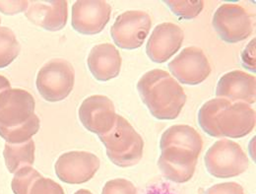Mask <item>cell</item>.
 <instances>
[{
  "label": "cell",
  "mask_w": 256,
  "mask_h": 194,
  "mask_svg": "<svg viewBox=\"0 0 256 194\" xmlns=\"http://www.w3.org/2000/svg\"><path fill=\"white\" fill-rule=\"evenodd\" d=\"M137 90L151 114L160 120H176L186 102L182 85L162 69L145 73L137 83Z\"/></svg>",
  "instance_id": "1"
},
{
  "label": "cell",
  "mask_w": 256,
  "mask_h": 194,
  "mask_svg": "<svg viewBox=\"0 0 256 194\" xmlns=\"http://www.w3.org/2000/svg\"><path fill=\"white\" fill-rule=\"evenodd\" d=\"M32 95L23 89H11L0 98V136L6 143L19 144L32 139L40 130Z\"/></svg>",
  "instance_id": "2"
},
{
  "label": "cell",
  "mask_w": 256,
  "mask_h": 194,
  "mask_svg": "<svg viewBox=\"0 0 256 194\" xmlns=\"http://www.w3.org/2000/svg\"><path fill=\"white\" fill-rule=\"evenodd\" d=\"M106 149L110 162L120 168L137 164L143 157L144 141L124 116H116L114 126L108 132L98 135Z\"/></svg>",
  "instance_id": "3"
},
{
  "label": "cell",
  "mask_w": 256,
  "mask_h": 194,
  "mask_svg": "<svg viewBox=\"0 0 256 194\" xmlns=\"http://www.w3.org/2000/svg\"><path fill=\"white\" fill-rule=\"evenodd\" d=\"M204 162L208 172L218 178H230L248 168V158L240 144L228 139L215 142L207 151Z\"/></svg>",
  "instance_id": "4"
},
{
  "label": "cell",
  "mask_w": 256,
  "mask_h": 194,
  "mask_svg": "<svg viewBox=\"0 0 256 194\" xmlns=\"http://www.w3.org/2000/svg\"><path fill=\"white\" fill-rule=\"evenodd\" d=\"M75 83L72 64L62 58L52 60L44 65L36 76V88L48 102H60L68 97Z\"/></svg>",
  "instance_id": "5"
},
{
  "label": "cell",
  "mask_w": 256,
  "mask_h": 194,
  "mask_svg": "<svg viewBox=\"0 0 256 194\" xmlns=\"http://www.w3.org/2000/svg\"><path fill=\"white\" fill-rule=\"evenodd\" d=\"M256 122V110L250 104L226 100L215 114L213 137H244L254 130Z\"/></svg>",
  "instance_id": "6"
},
{
  "label": "cell",
  "mask_w": 256,
  "mask_h": 194,
  "mask_svg": "<svg viewBox=\"0 0 256 194\" xmlns=\"http://www.w3.org/2000/svg\"><path fill=\"white\" fill-rule=\"evenodd\" d=\"M213 27L220 38L228 44H236L248 38L254 31L252 15L240 5L228 3L215 12Z\"/></svg>",
  "instance_id": "7"
},
{
  "label": "cell",
  "mask_w": 256,
  "mask_h": 194,
  "mask_svg": "<svg viewBox=\"0 0 256 194\" xmlns=\"http://www.w3.org/2000/svg\"><path fill=\"white\" fill-rule=\"evenodd\" d=\"M152 26L148 13L140 10H130L120 14L114 23L110 34L114 44L124 50L140 48Z\"/></svg>",
  "instance_id": "8"
},
{
  "label": "cell",
  "mask_w": 256,
  "mask_h": 194,
  "mask_svg": "<svg viewBox=\"0 0 256 194\" xmlns=\"http://www.w3.org/2000/svg\"><path fill=\"white\" fill-rule=\"evenodd\" d=\"M160 151L158 166L166 180L178 184L192 180L200 154L188 147L178 145L166 146Z\"/></svg>",
  "instance_id": "9"
},
{
  "label": "cell",
  "mask_w": 256,
  "mask_h": 194,
  "mask_svg": "<svg viewBox=\"0 0 256 194\" xmlns=\"http://www.w3.org/2000/svg\"><path fill=\"white\" fill-rule=\"evenodd\" d=\"M54 168L62 182L81 184L94 178L100 168V160L93 153L71 151L64 153L58 159Z\"/></svg>",
  "instance_id": "10"
},
{
  "label": "cell",
  "mask_w": 256,
  "mask_h": 194,
  "mask_svg": "<svg viewBox=\"0 0 256 194\" xmlns=\"http://www.w3.org/2000/svg\"><path fill=\"white\" fill-rule=\"evenodd\" d=\"M170 73L182 84L198 85L210 75L212 68L203 50L197 46L186 48L168 64Z\"/></svg>",
  "instance_id": "11"
},
{
  "label": "cell",
  "mask_w": 256,
  "mask_h": 194,
  "mask_svg": "<svg viewBox=\"0 0 256 194\" xmlns=\"http://www.w3.org/2000/svg\"><path fill=\"white\" fill-rule=\"evenodd\" d=\"M110 14L112 7L106 1H76L72 6V27L83 34H96L104 29Z\"/></svg>",
  "instance_id": "12"
},
{
  "label": "cell",
  "mask_w": 256,
  "mask_h": 194,
  "mask_svg": "<svg viewBox=\"0 0 256 194\" xmlns=\"http://www.w3.org/2000/svg\"><path fill=\"white\" fill-rule=\"evenodd\" d=\"M78 114L84 128L98 135L104 134L112 130L118 116L112 100L102 95L85 98L79 108Z\"/></svg>",
  "instance_id": "13"
},
{
  "label": "cell",
  "mask_w": 256,
  "mask_h": 194,
  "mask_svg": "<svg viewBox=\"0 0 256 194\" xmlns=\"http://www.w3.org/2000/svg\"><path fill=\"white\" fill-rule=\"evenodd\" d=\"M184 32L174 23H162L151 34L146 52L156 64H164L176 54L184 42Z\"/></svg>",
  "instance_id": "14"
},
{
  "label": "cell",
  "mask_w": 256,
  "mask_h": 194,
  "mask_svg": "<svg viewBox=\"0 0 256 194\" xmlns=\"http://www.w3.org/2000/svg\"><path fill=\"white\" fill-rule=\"evenodd\" d=\"M216 96L226 98L232 104L238 102L248 104H256V76L240 70L226 73L218 82Z\"/></svg>",
  "instance_id": "15"
},
{
  "label": "cell",
  "mask_w": 256,
  "mask_h": 194,
  "mask_svg": "<svg viewBox=\"0 0 256 194\" xmlns=\"http://www.w3.org/2000/svg\"><path fill=\"white\" fill-rule=\"evenodd\" d=\"M28 20L44 30H62L68 19V5L65 0L29 1L26 10Z\"/></svg>",
  "instance_id": "16"
},
{
  "label": "cell",
  "mask_w": 256,
  "mask_h": 194,
  "mask_svg": "<svg viewBox=\"0 0 256 194\" xmlns=\"http://www.w3.org/2000/svg\"><path fill=\"white\" fill-rule=\"evenodd\" d=\"M122 56L114 44L95 46L88 56L87 64L93 76L98 81H110L120 75Z\"/></svg>",
  "instance_id": "17"
},
{
  "label": "cell",
  "mask_w": 256,
  "mask_h": 194,
  "mask_svg": "<svg viewBox=\"0 0 256 194\" xmlns=\"http://www.w3.org/2000/svg\"><path fill=\"white\" fill-rule=\"evenodd\" d=\"M170 145L184 146L200 154L203 147V140L201 135L192 126L176 124L166 130L160 137V149Z\"/></svg>",
  "instance_id": "18"
},
{
  "label": "cell",
  "mask_w": 256,
  "mask_h": 194,
  "mask_svg": "<svg viewBox=\"0 0 256 194\" xmlns=\"http://www.w3.org/2000/svg\"><path fill=\"white\" fill-rule=\"evenodd\" d=\"M34 151L36 146L32 139L19 144L5 143L3 156L9 172L15 174L24 166H32L34 162Z\"/></svg>",
  "instance_id": "19"
},
{
  "label": "cell",
  "mask_w": 256,
  "mask_h": 194,
  "mask_svg": "<svg viewBox=\"0 0 256 194\" xmlns=\"http://www.w3.org/2000/svg\"><path fill=\"white\" fill-rule=\"evenodd\" d=\"M20 50L21 46L13 31L7 27H0V68L11 64Z\"/></svg>",
  "instance_id": "20"
},
{
  "label": "cell",
  "mask_w": 256,
  "mask_h": 194,
  "mask_svg": "<svg viewBox=\"0 0 256 194\" xmlns=\"http://www.w3.org/2000/svg\"><path fill=\"white\" fill-rule=\"evenodd\" d=\"M42 178V174L32 168L27 166L14 174L11 188L14 194H30L34 184Z\"/></svg>",
  "instance_id": "21"
},
{
  "label": "cell",
  "mask_w": 256,
  "mask_h": 194,
  "mask_svg": "<svg viewBox=\"0 0 256 194\" xmlns=\"http://www.w3.org/2000/svg\"><path fill=\"white\" fill-rule=\"evenodd\" d=\"M170 10L178 17L186 20H190L197 17L204 7V2L201 0L193 1H164Z\"/></svg>",
  "instance_id": "22"
},
{
  "label": "cell",
  "mask_w": 256,
  "mask_h": 194,
  "mask_svg": "<svg viewBox=\"0 0 256 194\" xmlns=\"http://www.w3.org/2000/svg\"><path fill=\"white\" fill-rule=\"evenodd\" d=\"M102 194H137V190L128 180L116 178L104 184Z\"/></svg>",
  "instance_id": "23"
},
{
  "label": "cell",
  "mask_w": 256,
  "mask_h": 194,
  "mask_svg": "<svg viewBox=\"0 0 256 194\" xmlns=\"http://www.w3.org/2000/svg\"><path fill=\"white\" fill-rule=\"evenodd\" d=\"M30 194H65L60 184L50 178H40L32 186Z\"/></svg>",
  "instance_id": "24"
},
{
  "label": "cell",
  "mask_w": 256,
  "mask_h": 194,
  "mask_svg": "<svg viewBox=\"0 0 256 194\" xmlns=\"http://www.w3.org/2000/svg\"><path fill=\"white\" fill-rule=\"evenodd\" d=\"M205 194H244V188L234 182L218 184L206 190Z\"/></svg>",
  "instance_id": "25"
},
{
  "label": "cell",
  "mask_w": 256,
  "mask_h": 194,
  "mask_svg": "<svg viewBox=\"0 0 256 194\" xmlns=\"http://www.w3.org/2000/svg\"><path fill=\"white\" fill-rule=\"evenodd\" d=\"M29 1H0V11L5 15H15L26 11Z\"/></svg>",
  "instance_id": "26"
},
{
  "label": "cell",
  "mask_w": 256,
  "mask_h": 194,
  "mask_svg": "<svg viewBox=\"0 0 256 194\" xmlns=\"http://www.w3.org/2000/svg\"><path fill=\"white\" fill-rule=\"evenodd\" d=\"M242 65L256 72V38H254L242 52Z\"/></svg>",
  "instance_id": "27"
},
{
  "label": "cell",
  "mask_w": 256,
  "mask_h": 194,
  "mask_svg": "<svg viewBox=\"0 0 256 194\" xmlns=\"http://www.w3.org/2000/svg\"><path fill=\"white\" fill-rule=\"evenodd\" d=\"M9 90H11V84L9 80L6 77L0 75V98Z\"/></svg>",
  "instance_id": "28"
},
{
  "label": "cell",
  "mask_w": 256,
  "mask_h": 194,
  "mask_svg": "<svg viewBox=\"0 0 256 194\" xmlns=\"http://www.w3.org/2000/svg\"><path fill=\"white\" fill-rule=\"evenodd\" d=\"M74 194H93L90 190H77Z\"/></svg>",
  "instance_id": "29"
},
{
  "label": "cell",
  "mask_w": 256,
  "mask_h": 194,
  "mask_svg": "<svg viewBox=\"0 0 256 194\" xmlns=\"http://www.w3.org/2000/svg\"><path fill=\"white\" fill-rule=\"evenodd\" d=\"M0 23H1V19H0Z\"/></svg>",
  "instance_id": "30"
}]
</instances>
